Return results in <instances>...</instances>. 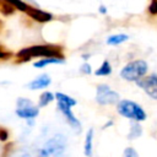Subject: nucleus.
Returning <instances> with one entry per match:
<instances>
[{"label": "nucleus", "instance_id": "4", "mask_svg": "<svg viewBox=\"0 0 157 157\" xmlns=\"http://www.w3.org/2000/svg\"><path fill=\"white\" fill-rule=\"evenodd\" d=\"M16 115L21 119H25V120H29V119H34L38 117L39 114V107L36 105L31 99L28 98H23V97H20L17 98L16 101Z\"/></svg>", "mask_w": 157, "mask_h": 157}, {"label": "nucleus", "instance_id": "3", "mask_svg": "<svg viewBox=\"0 0 157 157\" xmlns=\"http://www.w3.org/2000/svg\"><path fill=\"white\" fill-rule=\"evenodd\" d=\"M147 71H148L147 63L142 59H136V60H132V61L128 63L126 65H124L123 69L120 70L119 75L125 81L136 82L137 80L144 77L147 74Z\"/></svg>", "mask_w": 157, "mask_h": 157}, {"label": "nucleus", "instance_id": "24", "mask_svg": "<svg viewBox=\"0 0 157 157\" xmlns=\"http://www.w3.org/2000/svg\"><path fill=\"white\" fill-rule=\"evenodd\" d=\"M7 139H9V131L5 128L0 126V141L5 142V141H7Z\"/></svg>", "mask_w": 157, "mask_h": 157}, {"label": "nucleus", "instance_id": "18", "mask_svg": "<svg viewBox=\"0 0 157 157\" xmlns=\"http://www.w3.org/2000/svg\"><path fill=\"white\" fill-rule=\"evenodd\" d=\"M0 11H1L2 15L10 16V15H12L15 12V7L11 4H9V2H6L4 0H0Z\"/></svg>", "mask_w": 157, "mask_h": 157}, {"label": "nucleus", "instance_id": "5", "mask_svg": "<svg viewBox=\"0 0 157 157\" xmlns=\"http://www.w3.org/2000/svg\"><path fill=\"white\" fill-rule=\"evenodd\" d=\"M120 99V96L117 91L110 88L107 83H99L96 88V102L99 105H112L117 104Z\"/></svg>", "mask_w": 157, "mask_h": 157}, {"label": "nucleus", "instance_id": "2", "mask_svg": "<svg viewBox=\"0 0 157 157\" xmlns=\"http://www.w3.org/2000/svg\"><path fill=\"white\" fill-rule=\"evenodd\" d=\"M117 112L129 120L144 121L147 118L145 109L139 103L129 99H119L117 102Z\"/></svg>", "mask_w": 157, "mask_h": 157}, {"label": "nucleus", "instance_id": "15", "mask_svg": "<svg viewBox=\"0 0 157 157\" xmlns=\"http://www.w3.org/2000/svg\"><path fill=\"white\" fill-rule=\"evenodd\" d=\"M54 97H55V99H56V102H61V103H64V104H67V105H70V107H74V105H76V99H74L72 97H70V96H67V94H65V93H63V92H56L55 94H54Z\"/></svg>", "mask_w": 157, "mask_h": 157}, {"label": "nucleus", "instance_id": "27", "mask_svg": "<svg viewBox=\"0 0 157 157\" xmlns=\"http://www.w3.org/2000/svg\"><path fill=\"white\" fill-rule=\"evenodd\" d=\"M88 58H90V54H83V55H82V59H83V60H87Z\"/></svg>", "mask_w": 157, "mask_h": 157}, {"label": "nucleus", "instance_id": "17", "mask_svg": "<svg viewBox=\"0 0 157 157\" xmlns=\"http://www.w3.org/2000/svg\"><path fill=\"white\" fill-rule=\"evenodd\" d=\"M112 74V65L109 64L108 60H104L101 66L94 71V75L96 76H108Z\"/></svg>", "mask_w": 157, "mask_h": 157}, {"label": "nucleus", "instance_id": "8", "mask_svg": "<svg viewBox=\"0 0 157 157\" xmlns=\"http://www.w3.org/2000/svg\"><path fill=\"white\" fill-rule=\"evenodd\" d=\"M56 107H58L59 112L64 115V118H65L66 123L71 126V129H72V130H75L77 134H78V132H81V130H82L81 121L75 117V114H74V113H72V110H71V107H70V105H67V104H64V103H61V102H56Z\"/></svg>", "mask_w": 157, "mask_h": 157}, {"label": "nucleus", "instance_id": "9", "mask_svg": "<svg viewBox=\"0 0 157 157\" xmlns=\"http://www.w3.org/2000/svg\"><path fill=\"white\" fill-rule=\"evenodd\" d=\"M26 13L32 18L36 22H39V23H47V22H50L53 20V15L47 12V11H43L38 7H34V6H31L28 5L27 10H26Z\"/></svg>", "mask_w": 157, "mask_h": 157}, {"label": "nucleus", "instance_id": "23", "mask_svg": "<svg viewBox=\"0 0 157 157\" xmlns=\"http://www.w3.org/2000/svg\"><path fill=\"white\" fill-rule=\"evenodd\" d=\"M80 71L86 74V75H90V74H92V67H91V65L88 63H83L81 65V67H80Z\"/></svg>", "mask_w": 157, "mask_h": 157}, {"label": "nucleus", "instance_id": "12", "mask_svg": "<svg viewBox=\"0 0 157 157\" xmlns=\"http://www.w3.org/2000/svg\"><path fill=\"white\" fill-rule=\"evenodd\" d=\"M92 150H93V129H88L86 132L85 137V144H83V152L87 157L92 156Z\"/></svg>", "mask_w": 157, "mask_h": 157}, {"label": "nucleus", "instance_id": "26", "mask_svg": "<svg viewBox=\"0 0 157 157\" xmlns=\"http://www.w3.org/2000/svg\"><path fill=\"white\" fill-rule=\"evenodd\" d=\"M109 125H113V121H112V120H110V121H108V123H107L105 125H103V129H107V128H108Z\"/></svg>", "mask_w": 157, "mask_h": 157}, {"label": "nucleus", "instance_id": "13", "mask_svg": "<svg viewBox=\"0 0 157 157\" xmlns=\"http://www.w3.org/2000/svg\"><path fill=\"white\" fill-rule=\"evenodd\" d=\"M142 134V128L140 125V121L137 120H131V124H130V130H129V134H128V139L129 140H135L137 137H140Z\"/></svg>", "mask_w": 157, "mask_h": 157}, {"label": "nucleus", "instance_id": "25", "mask_svg": "<svg viewBox=\"0 0 157 157\" xmlns=\"http://www.w3.org/2000/svg\"><path fill=\"white\" fill-rule=\"evenodd\" d=\"M99 12H101V13H107V7L101 5V6H99Z\"/></svg>", "mask_w": 157, "mask_h": 157}, {"label": "nucleus", "instance_id": "11", "mask_svg": "<svg viewBox=\"0 0 157 157\" xmlns=\"http://www.w3.org/2000/svg\"><path fill=\"white\" fill-rule=\"evenodd\" d=\"M52 64H65V58H56V56H45L43 59H39L38 61L33 63V66L37 69H43L47 65Z\"/></svg>", "mask_w": 157, "mask_h": 157}, {"label": "nucleus", "instance_id": "20", "mask_svg": "<svg viewBox=\"0 0 157 157\" xmlns=\"http://www.w3.org/2000/svg\"><path fill=\"white\" fill-rule=\"evenodd\" d=\"M123 156H125V157H139V153L135 151V148L126 147L124 150V152H123Z\"/></svg>", "mask_w": 157, "mask_h": 157}, {"label": "nucleus", "instance_id": "22", "mask_svg": "<svg viewBox=\"0 0 157 157\" xmlns=\"http://www.w3.org/2000/svg\"><path fill=\"white\" fill-rule=\"evenodd\" d=\"M147 10L151 15H157V0H151Z\"/></svg>", "mask_w": 157, "mask_h": 157}, {"label": "nucleus", "instance_id": "14", "mask_svg": "<svg viewBox=\"0 0 157 157\" xmlns=\"http://www.w3.org/2000/svg\"><path fill=\"white\" fill-rule=\"evenodd\" d=\"M129 39V36L125 34V33H118V34H113V36H109L107 38V44L108 45H118V44H121L124 42H126Z\"/></svg>", "mask_w": 157, "mask_h": 157}, {"label": "nucleus", "instance_id": "21", "mask_svg": "<svg viewBox=\"0 0 157 157\" xmlns=\"http://www.w3.org/2000/svg\"><path fill=\"white\" fill-rule=\"evenodd\" d=\"M12 55H13V54H12L11 52L4 50V47L0 45V60H7V59H10Z\"/></svg>", "mask_w": 157, "mask_h": 157}, {"label": "nucleus", "instance_id": "1", "mask_svg": "<svg viewBox=\"0 0 157 157\" xmlns=\"http://www.w3.org/2000/svg\"><path fill=\"white\" fill-rule=\"evenodd\" d=\"M61 47L56 44H37L27 48H22L16 53V63H27L31 58H45V56H56L64 58Z\"/></svg>", "mask_w": 157, "mask_h": 157}, {"label": "nucleus", "instance_id": "6", "mask_svg": "<svg viewBox=\"0 0 157 157\" xmlns=\"http://www.w3.org/2000/svg\"><path fill=\"white\" fill-rule=\"evenodd\" d=\"M135 83L140 88H142L150 98L157 101V74H151L148 76L145 75L144 77L137 80Z\"/></svg>", "mask_w": 157, "mask_h": 157}, {"label": "nucleus", "instance_id": "19", "mask_svg": "<svg viewBox=\"0 0 157 157\" xmlns=\"http://www.w3.org/2000/svg\"><path fill=\"white\" fill-rule=\"evenodd\" d=\"M4 1L11 4L16 10H20V11H22V12H26V10H27V7H28V4L25 2V1H22V0H4Z\"/></svg>", "mask_w": 157, "mask_h": 157}, {"label": "nucleus", "instance_id": "28", "mask_svg": "<svg viewBox=\"0 0 157 157\" xmlns=\"http://www.w3.org/2000/svg\"><path fill=\"white\" fill-rule=\"evenodd\" d=\"M1 28H2V22L0 21V29H1Z\"/></svg>", "mask_w": 157, "mask_h": 157}, {"label": "nucleus", "instance_id": "16", "mask_svg": "<svg viewBox=\"0 0 157 157\" xmlns=\"http://www.w3.org/2000/svg\"><path fill=\"white\" fill-rule=\"evenodd\" d=\"M54 99H55V97H54V94H53L52 92H49V91H44V92L39 96L38 107H39V108H43V107L48 105L50 102H53Z\"/></svg>", "mask_w": 157, "mask_h": 157}, {"label": "nucleus", "instance_id": "7", "mask_svg": "<svg viewBox=\"0 0 157 157\" xmlns=\"http://www.w3.org/2000/svg\"><path fill=\"white\" fill-rule=\"evenodd\" d=\"M66 147V139L63 135H55L50 140L47 141V144L43 146V148L47 151L48 156L50 155H61L65 151Z\"/></svg>", "mask_w": 157, "mask_h": 157}, {"label": "nucleus", "instance_id": "10", "mask_svg": "<svg viewBox=\"0 0 157 157\" xmlns=\"http://www.w3.org/2000/svg\"><path fill=\"white\" fill-rule=\"evenodd\" d=\"M52 83V78L49 75L47 74H42L39 76H37L34 80H32L31 82L27 83V87L32 91L34 90H43V88H47L49 85Z\"/></svg>", "mask_w": 157, "mask_h": 157}]
</instances>
